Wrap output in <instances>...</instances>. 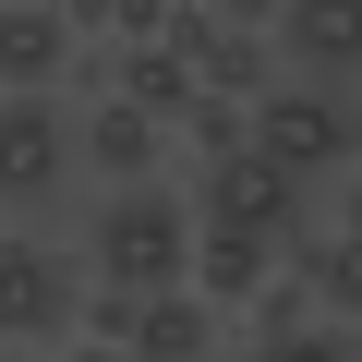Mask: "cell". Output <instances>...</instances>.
I'll return each instance as SVG.
<instances>
[{
	"label": "cell",
	"instance_id": "1",
	"mask_svg": "<svg viewBox=\"0 0 362 362\" xmlns=\"http://www.w3.org/2000/svg\"><path fill=\"white\" fill-rule=\"evenodd\" d=\"M85 278L109 290H181L194 278V194L181 181H109L85 218Z\"/></svg>",
	"mask_w": 362,
	"mask_h": 362
},
{
	"label": "cell",
	"instance_id": "2",
	"mask_svg": "<svg viewBox=\"0 0 362 362\" xmlns=\"http://www.w3.org/2000/svg\"><path fill=\"white\" fill-rule=\"evenodd\" d=\"M242 145H266L290 181H338V169H362V97L278 73L266 97H242Z\"/></svg>",
	"mask_w": 362,
	"mask_h": 362
},
{
	"label": "cell",
	"instance_id": "3",
	"mask_svg": "<svg viewBox=\"0 0 362 362\" xmlns=\"http://www.w3.org/2000/svg\"><path fill=\"white\" fill-rule=\"evenodd\" d=\"M194 218L218 230H254V242H314V181H290L266 145H230V157H194Z\"/></svg>",
	"mask_w": 362,
	"mask_h": 362
},
{
	"label": "cell",
	"instance_id": "4",
	"mask_svg": "<svg viewBox=\"0 0 362 362\" xmlns=\"http://www.w3.org/2000/svg\"><path fill=\"white\" fill-rule=\"evenodd\" d=\"M73 302H85V254L0 230V338H61Z\"/></svg>",
	"mask_w": 362,
	"mask_h": 362
},
{
	"label": "cell",
	"instance_id": "5",
	"mask_svg": "<svg viewBox=\"0 0 362 362\" xmlns=\"http://www.w3.org/2000/svg\"><path fill=\"white\" fill-rule=\"evenodd\" d=\"M73 121L49 97H0V206H61L73 194Z\"/></svg>",
	"mask_w": 362,
	"mask_h": 362
},
{
	"label": "cell",
	"instance_id": "6",
	"mask_svg": "<svg viewBox=\"0 0 362 362\" xmlns=\"http://www.w3.org/2000/svg\"><path fill=\"white\" fill-rule=\"evenodd\" d=\"M73 13L61 0H0V97H49V85H73Z\"/></svg>",
	"mask_w": 362,
	"mask_h": 362
},
{
	"label": "cell",
	"instance_id": "7",
	"mask_svg": "<svg viewBox=\"0 0 362 362\" xmlns=\"http://www.w3.org/2000/svg\"><path fill=\"white\" fill-rule=\"evenodd\" d=\"M278 73L362 85V0H290V13H278Z\"/></svg>",
	"mask_w": 362,
	"mask_h": 362
},
{
	"label": "cell",
	"instance_id": "8",
	"mask_svg": "<svg viewBox=\"0 0 362 362\" xmlns=\"http://www.w3.org/2000/svg\"><path fill=\"white\" fill-rule=\"evenodd\" d=\"M73 157H85L97 181H157V157H169V121H145V109L97 97V121H73Z\"/></svg>",
	"mask_w": 362,
	"mask_h": 362
},
{
	"label": "cell",
	"instance_id": "9",
	"mask_svg": "<svg viewBox=\"0 0 362 362\" xmlns=\"http://www.w3.org/2000/svg\"><path fill=\"white\" fill-rule=\"evenodd\" d=\"M278 278H290V254H278V242L194 218V290H206V302H254V290H278Z\"/></svg>",
	"mask_w": 362,
	"mask_h": 362
},
{
	"label": "cell",
	"instance_id": "10",
	"mask_svg": "<svg viewBox=\"0 0 362 362\" xmlns=\"http://www.w3.org/2000/svg\"><path fill=\"white\" fill-rule=\"evenodd\" d=\"M206 350H218V326H206V290H194V278L133 302V338H121V362H206Z\"/></svg>",
	"mask_w": 362,
	"mask_h": 362
},
{
	"label": "cell",
	"instance_id": "11",
	"mask_svg": "<svg viewBox=\"0 0 362 362\" xmlns=\"http://www.w3.org/2000/svg\"><path fill=\"white\" fill-rule=\"evenodd\" d=\"M290 278L314 290V314L362 326V242H350V230H314V242H290Z\"/></svg>",
	"mask_w": 362,
	"mask_h": 362
},
{
	"label": "cell",
	"instance_id": "12",
	"mask_svg": "<svg viewBox=\"0 0 362 362\" xmlns=\"http://www.w3.org/2000/svg\"><path fill=\"white\" fill-rule=\"evenodd\" d=\"M254 362H362V326H338V314H302L290 338H266Z\"/></svg>",
	"mask_w": 362,
	"mask_h": 362
},
{
	"label": "cell",
	"instance_id": "13",
	"mask_svg": "<svg viewBox=\"0 0 362 362\" xmlns=\"http://www.w3.org/2000/svg\"><path fill=\"white\" fill-rule=\"evenodd\" d=\"M181 133H194V157H230V145H242V97H194Z\"/></svg>",
	"mask_w": 362,
	"mask_h": 362
},
{
	"label": "cell",
	"instance_id": "14",
	"mask_svg": "<svg viewBox=\"0 0 362 362\" xmlns=\"http://www.w3.org/2000/svg\"><path fill=\"white\" fill-rule=\"evenodd\" d=\"M109 25H121V37H169V25H181V0H109Z\"/></svg>",
	"mask_w": 362,
	"mask_h": 362
},
{
	"label": "cell",
	"instance_id": "15",
	"mask_svg": "<svg viewBox=\"0 0 362 362\" xmlns=\"http://www.w3.org/2000/svg\"><path fill=\"white\" fill-rule=\"evenodd\" d=\"M0 362H49V338H0Z\"/></svg>",
	"mask_w": 362,
	"mask_h": 362
},
{
	"label": "cell",
	"instance_id": "16",
	"mask_svg": "<svg viewBox=\"0 0 362 362\" xmlns=\"http://www.w3.org/2000/svg\"><path fill=\"white\" fill-rule=\"evenodd\" d=\"M338 230H350V242H362V169H350V206H338Z\"/></svg>",
	"mask_w": 362,
	"mask_h": 362
},
{
	"label": "cell",
	"instance_id": "17",
	"mask_svg": "<svg viewBox=\"0 0 362 362\" xmlns=\"http://www.w3.org/2000/svg\"><path fill=\"white\" fill-rule=\"evenodd\" d=\"M73 362H121V350H109V338H97V350H73Z\"/></svg>",
	"mask_w": 362,
	"mask_h": 362
},
{
	"label": "cell",
	"instance_id": "18",
	"mask_svg": "<svg viewBox=\"0 0 362 362\" xmlns=\"http://www.w3.org/2000/svg\"><path fill=\"white\" fill-rule=\"evenodd\" d=\"M206 362H254V350H206Z\"/></svg>",
	"mask_w": 362,
	"mask_h": 362
}]
</instances>
